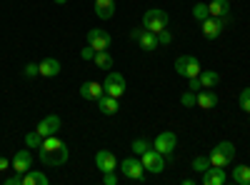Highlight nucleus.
Segmentation results:
<instances>
[{
	"label": "nucleus",
	"mask_w": 250,
	"mask_h": 185,
	"mask_svg": "<svg viewBox=\"0 0 250 185\" xmlns=\"http://www.w3.org/2000/svg\"><path fill=\"white\" fill-rule=\"evenodd\" d=\"M38 155H40V160H43L45 165L60 168V165H65V163H68L70 150H68V145H65V143H62L58 135H50V138L43 140V145L38 148Z\"/></svg>",
	"instance_id": "nucleus-1"
},
{
	"label": "nucleus",
	"mask_w": 250,
	"mask_h": 185,
	"mask_svg": "<svg viewBox=\"0 0 250 185\" xmlns=\"http://www.w3.org/2000/svg\"><path fill=\"white\" fill-rule=\"evenodd\" d=\"M168 23H170L168 13L160 10V8H150V10H145V15H143V28L150 30V33H155V35H158L160 30L168 28Z\"/></svg>",
	"instance_id": "nucleus-2"
},
{
	"label": "nucleus",
	"mask_w": 250,
	"mask_h": 185,
	"mask_svg": "<svg viewBox=\"0 0 250 185\" xmlns=\"http://www.w3.org/2000/svg\"><path fill=\"white\" fill-rule=\"evenodd\" d=\"M140 163H143V168L148 170V173H153V175H158V173L165 170V155H163L160 150H155V148L145 150V153L140 155Z\"/></svg>",
	"instance_id": "nucleus-3"
},
{
	"label": "nucleus",
	"mask_w": 250,
	"mask_h": 185,
	"mask_svg": "<svg viewBox=\"0 0 250 185\" xmlns=\"http://www.w3.org/2000/svg\"><path fill=\"white\" fill-rule=\"evenodd\" d=\"M200 60L195 58V55H180L178 60H175V73L180 75V78H195V75H200Z\"/></svg>",
	"instance_id": "nucleus-4"
},
{
	"label": "nucleus",
	"mask_w": 250,
	"mask_h": 185,
	"mask_svg": "<svg viewBox=\"0 0 250 185\" xmlns=\"http://www.w3.org/2000/svg\"><path fill=\"white\" fill-rule=\"evenodd\" d=\"M103 88H105V95L123 98V95H125V75H123V73H118V70H108Z\"/></svg>",
	"instance_id": "nucleus-5"
},
{
	"label": "nucleus",
	"mask_w": 250,
	"mask_h": 185,
	"mask_svg": "<svg viewBox=\"0 0 250 185\" xmlns=\"http://www.w3.org/2000/svg\"><path fill=\"white\" fill-rule=\"evenodd\" d=\"M118 170L128 180H143L145 178V168H143V163L138 158H125L123 163H118Z\"/></svg>",
	"instance_id": "nucleus-6"
},
{
	"label": "nucleus",
	"mask_w": 250,
	"mask_h": 185,
	"mask_svg": "<svg viewBox=\"0 0 250 185\" xmlns=\"http://www.w3.org/2000/svg\"><path fill=\"white\" fill-rule=\"evenodd\" d=\"M225 23H228V18H205L203 23H200V30H203V38L208 40H215L220 38V33L225 30Z\"/></svg>",
	"instance_id": "nucleus-7"
},
{
	"label": "nucleus",
	"mask_w": 250,
	"mask_h": 185,
	"mask_svg": "<svg viewBox=\"0 0 250 185\" xmlns=\"http://www.w3.org/2000/svg\"><path fill=\"white\" fill-rule=\"evenodd\" d=\"M175 145H178V138H175V133H170V130L158 133V138L153 140V148H155V150H160L165 158H168V155H173Z\"/></svg>",
	"instance_id": "nucleus-8"
},
{
	"label": "nucleus",
	"mask_w": 250,
	"mask_h": 185,
	"mask_svg": "<svg viewBox=\"0 0 250 185\" xmlns=\"http://www.w3.org/2000/svg\"><path fill=\"white\" fill-rule=\"evenodd\" d=\"M88 43H90L95 50H108L110 43H113V38H110V33L100 30V28H90V30H88Z\"/></svg>",
	"instance_id": "nucleus-9"
},
{
	"label": "nucleus",
	"mask_w": 250,
	"mask_h": 185,
	"mask_svg": "<svg viewBox=\"0 0 250 185\" xmlns=\"http://www.w3.org/2000/svg\"><path fill=\"white\" fill-rule=\"evenodd\" d=\"M60 128H62V123H60L58 115H45L43 120L38 123V128H35V130L43 135V138H50V135H58Z\"/></svg>",
	"instance_id": "nucleus-10"
},
{
	"label": "nucleus",
	"mask_w": 250,
	"mask_h": 185,
	"mask_svg": "<svg viewBox=\"0 0 250 185\" xmlns=\"http://www.w3.org/2000/svg\"><path fill=\"white\" fill-rule=\"evenodd\" d=\"M95 168H98L100 173L118 170V158H115L110 150H98V153H95Z\"/></svg>",
	"instance_id": "nucleus-11"
},
{
	"label": "nucleus",
	"mask_w": 250,
	"mask_h": 185,
	"mask_svg": "<svg viewBox=\"0 0 250 185\" xmlns=\"http://www.w3.org/2000/svg\"><path fill=\"white\" fill-rule=\"evenodd\" d=\"M10 168L18 170V173H28V170L33 168V155H30V150H28V148L18 150V153L13 155V160H10Z\"/></svg>",
	"instance_id": "nucleus-12"
},
{
	"label": "nucleus",
	"mask_w": 250,
	"mask_h": 185,
	"mask_svg": "<svg viewBox=\"0 0 250 185\" xmlns=\"http://www.w3.org/2000/svg\"><path fill=\"white\" fill-rule=\"evenodd\" d=\"M203 178H200V183L203 185H225V180H228V175H225V168H215V165H210L205 173H200Z\"/></svg>",
	"instance_id": "nucleus-13"
},
{
	"label": "nucleus",
	"mask_w": 250,
	"mask_h": 185,
	"mask_svg": "<svg viewBox=\"0 0 250 185\" xmlns=\"http://www.w3.org/2000/svg\"><path fill=\"white\" fill-rule=\"evenodd\" d=\"M105 93V88H103V83H95V80H88V83H83L80 85V98L83 100H95Z\"/></svg>",
	"instance_id": "nucleus-14"
},
{
	"label": "nucleus",
	"mask_w": 250,
	"mask_h": 185,
	"mask_svg": "<svg viewBox=\"0 0 250 185\" xmlns=\"http://www.w3.org/2000/svg\"><path fill=\"white\" fill-rule=\"evenodd\" d=\"M98 110H100L103 115H115V113L120 110V105H118V98H113V95H105V93H103V95L98 98Z\"/></svg>",
	"instance_id": "nucleus-15"
},
{
	"label": "nucleus",
	"mask_w": 250,
	"mask_h": 185,
	"mask_svg": "<svg viewBox=\"0 0 250 185\" xmlns=\"http://www.w3.org/2000/svg\"><path fill=\"white\" fill-rule=\"evenodd\" d=\"M38 68H40V75L43 78H55V75H60V60L58 58H45L43 63H38Z\"/></svg>",
	"instance_id": "nucleus-16"
},
{
	"label": "nucleus",
	"mask_w": 250,
	"mask_h": 185,
	"mask_svg": "<svg viewBox=\"0 0 250 185\" xmlns=\"http://www.w3.org/2000/svg\"><path fill=\"white\" fill-rule=\"evenodd\" d=\"M95 15L100 20H110L115 15V0H95Z\"/></svg>",
	"instance_id": "nucleus-17"
},
{
	"label": "nucleus",
	"mask_w": 250,
	"mask_h": 185,
	"mask_svg": "<svg viewBox=\"0 0 250 185\" xmlns=\"http://www.w3.org/2000/svg\"><path fill=\"white\" fill-rule=\"evenodd\" d=\"M138 45H140L145 53H153V50H158V48H160L158 35H155V33H150V30H143V35H140V40H138Z\"/></svg>",
	"instance_id": "nucleus-18"
},
{
	"label": "nucleus",
	"mask_w": 250,
	"mask_h": 185,
	"mask_svg": "<svg viewBox=\"0 0 250 185\" xmlns=\"http://www.w3.org/2000/svg\"><path fill=\"white\" fill-rule=\"evenodd\" d=\"M208 10H210L213 18H228L230 3H228V0H210V3H208Z\"/></svg>",
	"instance_id": "nucleus-19"
},
{
	"label": "nucleus",
	"mask_w": 250,
	"mask_h": 185,
	"mask_svg": "<svg viewBox=\"0 0 250 185\" xmlns=\"http://www.w3.org/2000/svg\"><path fill=\"white\" fill-rule=\"evenodd\" d=\"M23 185H48V175L43 170H28L23 173Z\"/></svg>",
	"instance_id": "nucleus-20"
},
{
	"label": "nucleus",
	"mask_w": 250,
	"mask_h": 185,
	"mask_svg": "<svg viewBox=\"0 0 250 185\" xmlns=\"http://www.w3.org/2000/svg\"><path fill=\"white\" fill-rule=\"evenodd\" d=\"M198 105L205 108V110H210L218 105V95L213 90H198Z\"/></svg>",
	"instance_id": "nucleus-21"
},
{
	"label": "nucleus",
	"mask_w": 250,
	"mask_h": 185,
	"mask_svg": "<svg viewBox=\"0 0 250 185\" xmlns=\"http://www.w3.org/2000/svg\"><path fill=\"white\" fill-rule=\"evenodd\" d=\"M233 183H238V185H250V165H235L233 168Z\"/></svg>",
	"instance_id": "nucleus-22"
},
{
	"label": "nucleus",
	"mask_w": 250,
	"mask_h": 185,
	"mask_svg": "<svg viewBox=\"0 0 250 185\" xmlns=\"http://www.w3.org/2000/svg\"><path fill=\"white\" fill-rule=\"evenodd\" d=\"M93 63H95L100 70H110V68H113V58H110L108 50H98L95 58H93Z\"/></svg>",
	"instance_id": "nucleus-23"
},
{
	"label": "nucleus",
	"mask_w": 250,
	"mask_h": 185,
	"mask_svg": "<svg viewBox=\"0 0 250 185\" xmlns=\"http://www.w3.org/2000/svg\"><path fill=\"white\" fill-rule=\"evenodd\" d=\"M200 83H203V88H215L218 83H220V75L215 73V70H200Z\"/></svg>",
	"instance_id": "nucleus-24"
},
{
	"label": "nucleus",
	"mask_w": 250,
	"mask_h": 185,
	"mask_svg": "<svg viewBox=\"0 0 250 185\" xmlns=\"http://www.w3.org/2000/svg\"><path fill=\"white\" fill-rule=\"evenodd\" d=\"M208 158H210V165H215V168H228L230 163H228V158L218 150V148H213L210 153H208Z\"/></svg>",
	"instance_id": "nucleus-25"
},
{
	"label": "nucleus",
	"mask_w": 250,
	"mask_h": 185,
	"mask_svg": "<svg viewBox=\"0 0 250 185\" xmlns=\"http://www.w3.org/2000/svg\"><path fill=\"white\" fill-rule=\"evenodd\" d=\"M190 168H193L195 173H205L208 168H210V158H208V155H195L193 163H190Z\"/></svg>",
	"instance_id": "nucleus-26"
},
{
	"label": "nucleus",
	"mask_w": 250,
	"mask_h": 185,
	"mask_svg": "<svg viewBox=\"0 0 250 185\" xmlns=\"http://www.w3.org/2000/svg\"><path fill=\"white\" fill-rule=\"evenodd\" d=\"M215 148H218V150H220V153H223V155L228 158V163H230V160L235 158V145H233L230 140H223V143H218Z\"/></svg>",
	"instance_id": "nucleus-27"
},
{
	"label": "nucleus",
	"mask_w": 250,
	"mask_h": 185,
	"mask_svg": "<svg viewBox=\"0 0 250 185\" xmlns=\"http://www.w3.org/2000/svg\"><path fill=\"white\" fill-rule=\"evenodd\" d=\"M148 148H153V145H150V143L145 140V138H135V140L130 143V150H133L135 155H143V153L148 150Z\"/></svg>",
	"instance_id": "nucleus-28"
},
{
	"label": "nucleus",
	"mask_w": 250,
	"mask_h": 185,
	"mask_svg": "<svg viewBox=\"0 0 250 185\" xmlns=\"http://www.w3.org/2000/svg\"><path fill=\"white\" fill-rule=\"evenodd\" d=\"M43 140H45V138L40 135L38 130H30V133L25 135V145H28V148H40V145H43Z\"/></svg>",
	"instance_id": "nucleus-29"
},
{
	"label": "nucleus",
	"mask_w": 250,
	"mask_h": 185,
	"mask_svg": "<svg viewBox=\"0 0 250 185\" xmlns=\"http://www.w3.org/2000/svg\"><path fill=\"white\" fill-rule=\"evenodd\" d=\"M193 18L200 20V23H203L205 18H210V10H208V5H205V3H195V5H193Z\"/></svg>",
	"instance_id": "nucleus-30"
},
{
	"label": "nucleus",
	"mask_w": 250,
	"mask_h": 185,
	"mask_svg": "<svg viewBox=\"0 0 250 185\" xmlns=\"http://www.w3.org/2000/svg\"><path fill=\"white\" fill-rule=\"evenodd\" d=\"M180 103H183L185 108H195V105H198V93H193V90L183 93V95H180Z\"/></svg>",
	"instance_id": "nucleus-31"
},
{
	"label": "nucleus",
	"mask_w": 250,
	"mask_h": 185,
	"mask_svg": "<svg viewBox=\"0 0 250 185\" xmlns=\"http://www.w3.org/2000/svg\"><path fill=\"white\" fill-rule=\"evenodd\" d=\"M238 105H240L245 113H250V88H245V90L240 93V98H238Z\"/></svg>",
	"instance_id": "nucleus-32"
},
{
	"label": "nucleus",
	"mask_w": 250,
	"mask_h": 185,
	"mask_svg": "<svg viewBox=\"0 0 250 185\" xmlns=\"http://www.w3.org/2000/svg\"><path fill=\"white\" fill-rule=\"evenodd\" d=\"M23 75H25V78H35V75H40V68H38V63H25V68H23Z\"/></svg>",
	"instance_id": "nucleus-33"
},
{
	"label": "nucleus",
	"mask_w": 250,
	"mask_h": 185,
	"mask_svg": "<svg viewBox=\"0 0 250 185\" xmlns=\"http://www.w3.org/2000/svg\"><path fill=\"white\" fill-rule=\"evenodd\" d=\"M158 43H160V45H170V43H173V35H170V30H168V28L158 33Z\"/></svg>",
	"instance_id": "nucleus-34"
},
{
	"label": "nucleus",
	"mask_w": 250,
	"mask_h": 185,
	"mask_svg": "<svg viewBox=\"0 0 250 185\" xmlns=\"http://www.w3.org/2000/svg\"><path fill=\"white\" fill-rule=\"evenodd\" d=\"M188 90H193V93L203 90V83H200V78H198V75H195V78H188Z\"/></svg>",
	"instance_id": "nucleus-35"
},
{
	"label": "nucleus",
	"mask_w": 250,
	"mask_h": 185,
	"mask_svg": "<svg viewBox=\"0 0 250 185\" xmlns=\"http://www.w3.org/2000/svg\"><path fill=\"white\" fill-rule=\"evenodd\" d=\"M95 53H98V50H95V48H93V45L88 43L85 48L80 50V58H83V60H93V58H95Z\"/></svg>",
	"instance_id": "nucleus-36"
},
{
	"label": "nucleus",
	"mask_w": 250,
	"mask_h": 185,
	"mask_svg": "<svg viewBox=\"0 0 250 185\" xmlns=\"http://www.w3.org/2000/svg\"><path fill=\"white\" fill-rule=\"evenodd\" d=\"M118 175H115V170H110V173H103V183L105 185H118Z\"/></svg>",
	"instance_id": "nucleus-37"
},
{
	"label": "nucleus",
	"mask_w": 250,
	"mask_h": 185,
	"mask_svg": "<svg viewBox=\"0 0 250 185\" xmlns=\"http://www.w3.org/2000/svg\"><path fill=\"white\" fill-rule=\"evenodd\" d=\"M5 185H23V173H18V170H15V175L5 178Z\"/></svg>",
	"instance_id": "nucleus-38"
},
{
	"label": "nucleus",
	"mask_w": 250,
	"mask_h": 185,
	"mask_svg": "<svg viewBox=\"0 0 250 185\" xmlns=\"http://www.w3.org/2000/svg\"><path fill=\"white\" fill-rule=\"evenodd\" d=\"M10 168V160L5 158V155H0V173H3V170H8Z\"/></svg>",
	"instance_id": "nucleus-39"
},
{
	"label": "nucleus",
	"mask_w": 250,
	"mask_h": 185,
	"mask_svg": "<svg viewBox=\"0 0 250 185\" xmlns=\"http://www.w3.org/2000/svg\"><path fill=\"white\" fill-rule=\"evenodd\" d=\"M143 30H145V28H135V30L130 33V38H133V40H140V35H143Z\"/></svg>",
	"instance_id": "nucleus-40"
},
{
	"label": "nucleus",
	"mask_w": 250,
	"mask_h": 185,
	"mask_svg": "<svg viewBox=\"0 0 250 185\" xmlns=\"http://www.w3.org/2000/svg\"><path fill=\"white\" fill-rule=\"evenodd\" d=\"M53 3H58V5H65V3H68V0H53Z\"/></svg>",
	"instance_id": "nucleus-41"
},
{
	"label": "nucleus",
	"mask_w": 250,
	"mask_h": 185,
	"mask_svg": "<svg viewBox=\"0 0 250 185\" xmlns=\"http://www.w3.org/2000/svg\"><path fill=\"white\" fill-rule=\"evenodd\" d=\"M93 3H95V0H93Z\"/></svg>",
	"instance_id": "nucleus-42"
}]
</instances>
